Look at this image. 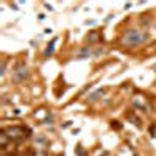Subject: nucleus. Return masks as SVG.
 <instances>
[{
  "label": "nucleus",
  "mask_w": 156,
  "mask_h": 156,
  "mask_svg": "<svg viewBox=\"0 0 156 156\" xmlns=\"http://www.w3.org/2000/svg\"><path fill=\"white\" fill-rule=\"evenodd\" d=\"M153 47H154V50H156V42H154V44H153Z\"/></svg>",
  "instance_id": "nucleus-14"
},
{
  "label": "nucleus",
  "mask_w": 156,
  "mask_h": 156,
  "mask_svg": "<svg viewBox=\"0 0 156 156\" xmlns=\"http://www.w3.org/2000/svg\"><path fill=\"white\" fill-rule=\"evenodd\" d=\"M136 156H137V154H136Z\"/></svg>",
  "instance_id": "nucleus-15"
},
{
  "label": "nucleus",
  "mask_w": 156,
  "mask_h": 156,
  "mask_svg": "<svg viewBox=\"0 0 156 156\" xmlns=\"http://www.w3.org/2000/svg\"><path fill=\"white\" fill-rule=\"evenodd\" d=\"M5 67H6V62H5V61H2V72H0V75H2V76L5 75Z\"/></svg>",
  "instance_id": "nucleus-10"
},
{
  "label": "nucleus",
  "mask_w": 156,
  "mask_h": 156,
  "mask_svg": "<svg viewBox=\"0 0 156 156\" xmlns=\"http://www.w3.org/2000/svg\"><path fill=\"white\" fill-rule=\"evenodd\" d=\"M150 134H151L153 137H156V123H153V125L150 126Z\"/></svg>",
  "instance_id": "nucleus-9"
},
{
  "label": "nucleus",
  "mask_w": 156,
  "mask_h": 156,
  "mask_svg": "<svg viewBox=\"0 0 156 156\" xmlns=\"http://www.w3.org/2000/svg\"><path fill=\"white\" fill-rule=\"evenodd\" d=\"M5 133L8 134V137L14 142H20L23 137H28L30 129L23 125H16V126H9L5 129Z\"/></svg>",
  "instance_id": "nucleus-2"
},
{
  "label": "nucleus",
  "mask_w": 156,
  "mask_h": 156,
  "mask_svg": "<svg viewBox=\"0 0 156 156\" xmlns=\"http://www.w3.org/2000/svg\"><path fill=\"white\" fill-rule=\"evenodd\" d=\"M111 126H114V128H117V129H119V128H120V125H119V123H117V120H114V123H111Z\"/></svg>",
  "instance_id": "nucleus-11"
},
{
  "label": "nucleus",
  "mask_w": 156,
  "mask_h": 156,
  "mask_svg": "<svg viewBox=\"0 0 156 156\" xmlns=\"http://www.w3.org/2000/svg\"><path fill=\"white\" fill-rule=\"evenodd\" d=\"M101 39V36H100V33L98 31H90L89 34H87V42L89 44H95V42H98Z\"/></svg>",
  "instance_id": "nucleus-4"
},
{
  "label": "nucleus",
  "mask_w": 156,
  "mask_h": 156,
  "mask_svg": "<svg viewBox=\"0 0 156 156\" xmlns=\"http://www.w3.org/2000/svg\"><path fill=\"white\" fill-rule=\"evenodd\" d=\"M103 92H105V89H101V90H97V92H94L92 95H90V100H95L100 94H103Z\"/></svg>",
  "instance_id": "nucleus-8"
},
{
  "label": "nucleus",
  "mask_w": 156,
  "mask_h": 156,
  "mask_svg": "<svg viewBox=\"0 0 156 156\" xmlns=\"http://www.w3.org/2000/svg\"><path fill=\"white\" fill-rule=\"evenodd\" d=\"M25 78H28V69L25 67L23 62H19L16 66V70H14V80L16 81H23Z\"/></svg>",
  "instance_id": "nucleus-3"
},
{
  "label": "nucleus",
  "mask_w": 156,
  "mask_h": 156,
  "mask_svg": "<svg viewBox=\"0 0 156 156\" xmlns=\"http://www.w3.org/2000/svg\"><path fill=\"white\" fill-rule=\"evenodd\" d=\"M55 42H56V39H53L48 45H47V48H45V51H44V55L45 56H48V55H51L53 53V48H55Z\"/></svg>",
  "instance_id": "nucleus-6"
},
{
  "label": "nucleus",
  "mask_w": 156,
  "mask_h": 156,
  "mask_svg": "<svg viewBox=\"0 0 156 156\" xmlns=\"http://www.w3.org/2000/svg\"><path fill=\"white\" fill-rule=\"evenodd\" d=\"M76 153H78V154H84V151L80 148V145H78V148H76Z\"/></svg>",
  "instance_id": "nucleus-12"
},
{
  "label": "nucleus",
  "mask_w": 156,
  "mask_h": 156,
  "mask_svg": "<svg viewBox=\"0 0 156 156\" xmlns=\"http://www.w3.org/2000/svg\"><path fill=\"white\" fill-rule=\"evenodd\" d=\"M87 56H90V48H89V47H83V48L80 50V53L76 55L78 59H84V58H87Z\"/></svg>",
  "instance_id": "nucleus-5"
},
{
  "label": "nucleus",
  "mask_w": 156,
  "mask_h": 156,
  "mask_svg": "<svg viewBox=\"0 0 156 156\" xmlns=\"http://www.w3.org/2000/svg\"><path fill=\"white\" fill-rule=\"evenodd\" d=\"M153 70H154V72H156V66H153Z\"/></svg>",
  "instance_id": "nucleus-13"
},
{
  "label": "nucleus",
  "mask_w": 156,
  "mask_h": 156,
  "mask_svg": "<svg viewBox=\"0 0 156 156\" xmlns=\"http://www.w3.org/2000/svg\"><path fill=\"white\" fill-rule=\"evenodd\" d=\"M128 119L131 120V123H133V125H137V126H140V119H139V117H136L133 112H129V114H128Z\"/></svg>",
  "instance_id": "nucleus-7"
},
{
  "label": "nucleus",
  "mask_w": 156,
  "mask_h": 156,
  "mask_svg": "<svg viewBox=\"0 0 156 156\" xmlns=\"http://www.w3.org/2000/svg\"><path fill=\"white\" fill-rule=\"evenodd\" d=\"M150 34L147 31H140L137 28H129L126 31H123L122 37H120V44L125 47H136L144 44L145 41H148Z\"/></svg>",
  "instance_id": "nucleus-1"
}]
</instances>
